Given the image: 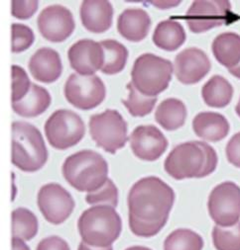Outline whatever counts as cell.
<instances>
[{
	"label": "cell",
	"instance_id": "1",
	"mask_svg": "<svg viewBox=\"0 0 240 250\" xmlns=\"http://www.w3.org/2000/svg\"><path fill=\"white\" fill-rule=\"evenodd\" d=\"M174 202V190L162 179L149 176L138 180L127 197L131 231L140 237L158 234L168 222Z\"/></svg>",
	"mask_w": 240,
	"mask_h": 250
},
{
	"label": "cell",
	"instance_id": "2",
	"mask_svg": "<svg viewBox=\"0 0 240 250\" xmlns=\"http://www.w3.org/2000/svg\"><path fill=\"white\" fill-rule=\"evenodd\" d=\"M216 150L205 142H187L174 147L167 156L165 171L176 180L204 178L217 166Z\"/></svg>",
	"mask_w": 240,
	"mask_h": 250
},
{
	"label": "cell",
	"instance_id": "3",
	"mask_svg": "<svg viewBox=\"0 0 240 250\" xmlns=\"http://www.w3.org/2000/svg\"><path fill=\"white\" fill-rule=\"evenodd\" d=\"M62 170L66 181L79 192H95L108 179L106 160L90 149L70 155L65 160Z\"/></svg>",
	"mask_w": 240,
	"mask_h": 250
},
{
	"label": "cell",
	"instance_id": "4",
	"mask_svg": "<svg viewBox=\"0 0 240 250\" xmlns=\"http://www.w3.org/2000/svg\"><path fill=\"white\" fill-rule=\"evenodd\" d=\"M83 242L96 248L113 244L122 230V221L114 208L95 206L86 210L77 222Z\"/></svg>",
	"mask_w": 240,
	"mask_h": 250
},
{
	"label": "cell",
	"instance_id": "5",
	"mask_svg": "<svg viewBox=\"0 0 240 250\" xmlns=\"http://www.w3.org/2000/svg\"><path fill=\"white\" fill-rule=\"evenodd\" d=\"M48 160V150L43 136L26 122L12 124V163L24 172H36Z\"/></svg>",
	"mask_w": 240,
	"mask_h": 250
},
{
	"label": "cell",
	"instance_id": "6",
	"mask_svg": "<svg viewBox=\"0 0 240 250\" xmlns=\"http://www.w3.org/2000/svg\"><path fill=\"white\" fill-rule=\"evenodd\" d=\"M173 71L174 66L170 61L153 54H144L134 62L131 83L141 94L156 97L168 88Z\"/></svg>",
	"mask_w": 240,
	"mask_h": 250
},
{
	"label": "cell",
	"instance_id": "7",
	"mask_svg": "<svg viewBox=\"0 0 240 250\" xmlns=\"http://www.w3.org/2000/svg\"><path fill=\"white\" fill-rule=\"evenodd\" d=\"M90 134L96 146L114 154L125 146L127 141V123L116 110L93 115L90 119Z\"/></svg>",
	"mask_w": 240,
	"mask_h": 250
},
{
	"label": "cell",
	"instance_id": "8",
	"mask_svg": "<svg viewBox=\"0 0 240 250\" xmlns=\"http://www.w3.org/2000/svg\"><path fill=\"white\" fill-rule=\"evenodd\" d=\"M189 29L194 34H201L216 27L229 25L239 19L231 11L227 0H196L184 16Z\"/></svg>",
	"mask_w": 240,
	"mask_h": 250
},
{
	"label": "cell",
	"instance_id": "9",
	"mask_svg": "<svg viewBox=\"0 0 240 250\" xmlns=\"http://www.w3.org/2000/svg\"><path fill=\"white\" fill-rule=\"evenodd\" d=\"M49 144L56 149L65 150L74 146L86 134L85 123L76 113L61 109L55 111L45 124Z\"/></svg>",
	"mask_w": 240,
	"mask_h": 250
},
{
	"label": "cell",
	"instance_id": "10",
	"mask_svg": "<svg viewBox=\"0 0 240 250\" xmlns=\"http://www.w3.org/2000/svg\"><path fill=\"white\" fill-rule=\"evenodd\" d=\"M208 208L216 226H235L240 219V187L230 181L218 184L210 194Z\"/></svg>",
	"mask_w": 240,
	"mask_h": 250
},
{
	"label": "cell",
	"instance_id": "11",
	"mask_svg": "<svg viewBox=\"0 0 240 250\" xmlns=\"http://www.w3.org/2000/svg\"><path fill=\"white\" fill-rule=\"evenodd\" d=\"M64 94L74 108L92 110L103 102L106 88L103 81L96 75L84 76L72 73L66 82Z\"/></svg>",
	"mask_w": 240,
	"mask_h": 250
},
{
	"label": "cell",
	"instance_id": "12",
	"mask_svg": "<svg viewBox=\"0 0 240 250\" xmlns=\"http://www.w3.org/2000/svg\"><path fill=\"white\" fill-rule=\"evenodd\" d=\"M38 206L47 222L61 225L72 215L74 209V201L63 186L49 183L39 190Z\"/></svg>",
	"mask_w": 240,
	"mask_h": 250
},
{
	"label": "cell",
	"instance_id": "13",
	"mask_svg": "<svg viewBox=\"0 0 240 250\" xmlns=\"http://www.w3.org/2000/svg\"><path fill=\"white\" fill-rule=\"evenodd\" d=\"M38 29L52 43L66 41L74 31L75 23L72 12L63 5H50L38 17Z\"/></svg>",
	"mask_w": 240,
	"mask_h": 250
},
{
	"label": "cell",
	"instance_id": "14",
	"mask_svg": "<svg viewBox=\"0 0 240 250\" xmlns=\"http://www.w3.org/2000/svg\"><path fill=\"white\" fill-rule=\"evenodd\" d=\"M68 57L70 64L79 75L91 76L101 70L104 64V51L100 43L84 39L73 44Z\"/></svg>",
	"mask_w": 240,
	"mask_h": 250
},
{
	"label": "cell",
	"instance_id": "15",
	"mask_svg": "<svg viewBox=\"0 0 240 250\" xmlns=\"http://www.w3.org/2000/svg\"><path fill=\"white\" fill-rule=\"evenodd\" d=\"M129 142L134 155L145 161L159 159L164 154L169 145L163 133L153 125L135 128Z\"/></svg>",
	"mask_w": 240,
	"mask_h": 250
},
{
	"label": "cell",
	"instance_id": "16",
	"mask_svg": "<svg viewBox=\"0 0 240 250\" xmlns=\"http://www.w3.org/2000/svg\"><path fill=\"white\" fill-rule=\"evenodd\" d=\"M212 63L206 53L197 48H189L177 55L174 71L177 79L186 85L195 84L211 70Z\"/></svg>",
	"mask_w": 240,
	"mask_h": 250
},
{
	"label": "cell",
	"instance_id": "17",
	"mask_svg": "<svg viewBox=\"0 0 240 250\" xmlns=\"http://www.w3.org/2000/svg\"><path fill=\"white\" fill-rule=\"evenodd\" d=\"M29 70L39 82L49 84L57 81L63 71L59 53L51 48L38 50L30 59Z\"/></svg>",
	"mask_w": 240,
	"mask_h": 250
},
{
	"label": "cell",
	"instance_id": "18",
	"mask_svg": "<svg viewBox=\"0 0 240 250\" xmlns=\"http://www.w3.org/2000/svg\"><path fill=\"white\" fill-rule=\"evenodd\" d=\"M113 7L106 0H86L82 2L79 15L84 27L96 34L110 29L113 19Z\"/></svg>",
	"mask_w": 240,
	"mask_h": 250
},
{
	"label": "cell",
	"instance_id": "19",
	"mask_svg": "<svg viewBox=\"0 0 240 250\" xmlns=\"http://www.w3.org/2000/svg\"><path fill=\"white\" fill-rule=\"evenodd\" d=\"M151 19L148 13L139 8H129L119 15L117 30L124 39L130 42L143 41L150 30Z\"/></svg>",
	"mask_w": 240,
	"mask_h": 250
},
{
	"label": "cell",
	"instance_id": "20",
	"mask_svg": "<svg viewBox=\"0 0 240 250\" xmlns=\"http://www.w3.org/2000/svg\"><path fill=\"white\" fill-rule=\"evenodd\" d=\"M194 134L205 141L216 143L227 137L229 124L224 116L215 112H202L192 121Z\"/></svg>",
	"mask_w": 240,
	"mask_h": 250
},
{
	"label": "cell",
	"instance_id": "21",
	"mask_svg": "<svg viewBox=\"0 0 240 250\" xmlns=\"http://www.w3.org/2000/svg\"><path fill=\"white\" fill-rule=\"evenodd\" d=\"M51 102L48 90L32 83L28 94L21 101L12 103V108L21 117L33 118L42 115L50 107Z\"/></svg>",
	"mask_w": 240,
	"mask_h": 250
},
{
	"label": "cell",
	"instance_id": "22",
	"mask_svg": "<svg viewBox=\"0 0 240 250\" xmlns=\"http://www.w3.org/2000/svg\"><path fill=\"white\" fill-rule=\"evenodd\" d=\"M187 35L184 27L177 21L164 20L160 22L153 34V43L159 49L175 52L184 45Z\"/></svg>",
	"mask_w": 240,
	"mask_h": 250
},
{
	"label": "cell",
	"instance_id": "23",
	"mask_svg": "<svg viewBox=\"0 0 240 250\" xmlns=\"http://www.w3.org/2000/svg\"><path fill=\"white\" fill-rule=\"evenodd\" d=\"M212 50L221 65L233 68L240 63V36L231 32L222 33L213 42Z\"/></svg>",
	"mask_w": 240,
	"mask_h": 250
},
{
	"label": "cell",
	"instance_id": "24",
	"mask_svg": "<svg viewBox=\"0 0 240 250\" xmlns=\"http://www.w3.org/2000/svg\"><path fill=\"white\" fill-rule=\"evenodd\" d=\"M187 119L186 105L179 99L169 98L160 103L156 112L155 120L164 130L173 132L185 125Z\"/></svg>",
	"mask_w": 240,
	"mask_h": 250
},
{
	"label": "cell",
	"instance_id": "25",
	"mask_svg": "<svg viewBox=\"0 0 240 250\" xmlns=\"http://www.w3.org/2000/svg\"><path fill=\"white\" fill-rule=\"evenodd\" d=\"M202 96L208 106L224 108L232 99L233 87L224 77L215 75L204 85Z\"/></svg>",
	"mask_w": 240,
	"mask_h": 250
},
{
	"label": "cell",
	"instance_id": "26",
	"mask_svg": "<svg viewBox=\"0 0 240 250\" xmlns=\"http://www.w3.org/2000/svg\"><path fill=\"white\" fill-rule=\"evenodd\" d=\"M100 45L104 51V64L101 72L113 75L122 71L128 59V50L115 40H103Z\"/></svg>",
	"mask_w": 240,
	"mask_h": 250
},
{
	"label": "cell",
	"instance_id": "27",
	"mask_svg": "<svg viewBox=\"0 0 240 250\" xmlns=\"http://www.w3.org/2000/svg\"><path fill=\"white\" fill-rule=\"evenodd\" d=\"M38 232L36 216L25 208H19L12 213V236L21 240H30Z\"/></svg>",
	"mask_w": 240,
	"mask_h": 250
},
{
	"label": "cell",
	"instance_id": "28",
	"mask_svg": "<svg viewBox=\"0 0 240 250\" xmlns=\"http://www.w3.org/2000/svg\"><path fill=\"white\" fill-rule=\"evenodd\" d=\"M203 237L188 229L174 230L164 241V250H203Z\"/></svg>",
	"mask_w": 240,
	"mask_h": 250
},
{
	"label": "cell",
	"instance_id": "29",
	"mask_svg": "<svg viewBox=\"0 0 240 250\" xmlns=\"http://www.w3.org/2000/svg\"><path fill=\"white\" fill-rule=\"evenodd\" d=\"M126 88L128 89V97L122 100V104L130 115L133 117H145L149 115L157 103V97H147L141 94L131 82L126 85Z\"/></svg>",
	"mask_w": 240,
	"mask_h": 250
},
{
	"label": "cell",
	"instance_id": "30",
	"mask_svg": "<svg viewBox=\"0 0 240 250\" xmlns=\"http://www.w3.org/2000/svg\"><path fill=\"white\" fill-rule=\"evenodd\" d=\"M213 242L216 250H240V222L229 228L215 227Z\"/></svg>",
	"mask_w": 240,
	"mask_h": 250
},
{
	"label": "cell",
	"instance_id": "31",
	"mask_svg": "<svg viewBox=\"0 0 240 250\" xmlns=\"http://www.w3.org/2000/svg\"><path fill=\"white\" fill-rule=\"evenodd\" d=\"M86 201L89 205L96 206H109L112 208L117 207L118 204V190L111 179H107L105 184L98 190L88 193Z\"/></svg>",
	"mask_w": 240,
	"mask_h": 250
},
{
	"label": "cell",
	"instance_id": "32",
	"mask_svg": "<svg viewBox=\"0 0 240 250\" xmlns=\"http://www.w3.org/2000/svg\"><path fill=\"white\" fill-rule=\"evenodd\" d=\"M34 41L35 36L30 27L18 23L12 24V53H23L33 45Z\"/></svg>",
	"mask_w": 240,
	"mask_h": 250
},
{
	"label": "cell",
	"instance_id": "33",
	"mask_svg": "<svg viewBox=\"0 0 240 250\" xmlns=\"http://www.w3.org/2000/svg\"><path fill=\"white\" fill-rule=\"evenodd\" d=\"M32 83L21 66H12V103L21 101L29 92Z\"/></svg>",
	"mask_w": 240,
	"mask_h": 250
},
{
	"label": "cell",
	"instance_id": "34",
	"mask_svg": "<svg viewBox=\"0 0 240 250\" xmlns=\"http://www.w3.org/2000/svg\"><path fill=\"white\" fill-rule=\"evenodd\" d=\"M38 7L39 2L36 1V0H31V1H21V0L18 1V0H13L11 2L12 16L20 20H27L36 13Z\"/></svg>",
	"mask_w": 240,
	"mask_h": 250
},
{
	"label": "cell",
	"instance_id": "35",
	"mask_svg": "<svg viewBox=\"0 0 240 250\" xmlns=\"http://www.w3.org/2000/svg\"><path fill=\"white\" fill-rule=\"evenodd\" d=\"M226 157L229 163L240 168V133L235 134L227 143Z\"/></svg>",
	"mask_w": 240,
	"mask_h": 250
},
{
	"label": "cell",
	"instance_id": "36",
	"mask_svg": "<svg viewBox=\"0 0 240 250\" xmlns=\"http://www.w3.org/2000/svg\"><path fill=\"white\" fill-rule=\"evenodd\" d=\"M37 250H70V246L59 236H49L39 242Z\"/></svg>",
	"mask_w": 240,
	"mask_h": 250
},
{
	"label": "cell",
	"instance_id": "37",
	"mask_svg": "<svg viewBox=\"0 0 240 250\" xmlns=\"http://www.w3.org/2000/svg\"><path fill=\"white\" fill-rule=\"evenodd\" d=\"M153 6H156L161 9H167L171 7H175L180 4V1H150Z\"/></svg>",
	"mask_w": 240,
	"mask_h": 250
},
{
	"label": "cell",
	"instance_id": "38",
	"mask_svg": "<svg viewBox=\"0 0 240 250\" xmlns=\"http://www.w3.org/2000/svg\"><path fill=\"white\" fill-rule=\"evenodd\" d=\"M12 248L13 250H30L29 246L23 240L18 238L12 239Z\"/></svg>",
	"mask_w": 240,
	"mask_h": 250
},
{
	"label": "cell",
	"instance_id": "39",
	"mask_svg": "<svg viewBox=\"0 0 240 250\" xmlns=\"http://www.w3.org/2000/svg\"><path fill=\"white\" fill-rule=\"evenodd\" d=\"M77 250H113L111 246L106 247V248H96V247H92L90 245H88L85 242H82L81 244L78 245V249Z\"/></svg>",
	"mask_w": 240,
	"mask_h": 250
},
{
	"label": "cell",
	"instance_id": "40",
	"mask_svg": "<svg viewBox=\"0 0 240 250\" xmlns=\"http://www.w3.org/2000/svg\"><path fill=\"white\" fill-rule=\"evenodd\" d=\"M228 71H229L233 76H235L236 78L240 79V63H239L238 65H236L235 67L228 69Z\"/></svg>",
	"mask_w": 240,
	"mask_h": 250
},
{
	"label": "cell",
	"instance_id": "41",
	"mask_svg": "<svg viewBox=\"0 0 240 250\" xmlns=\"http://www.w3.org/2000/svg\"><path fill=\"white\" fill-rule=\"evenodd\" d=\"M125 250H152V249L145 247V246H131V247L126 248Z\"/></svg>",
	"mask_w": 240,
	"mask_h": 250
},
{
	"label": "cell",
	"instance_id": "42",
	"mask_svg": "<svg viewBox=\"0 0 240 250\" xmlns=\"http://www.w3.org/2000/svg\"><path fill=\"white\" fill-rule=\"evenodd\" d=\"M235 112L240 117V99H239V101H238V103H237V105L235 107Z\"/></svg>",
	"mask_w": 240,
	"mask_h": 250
}]
</instances>
